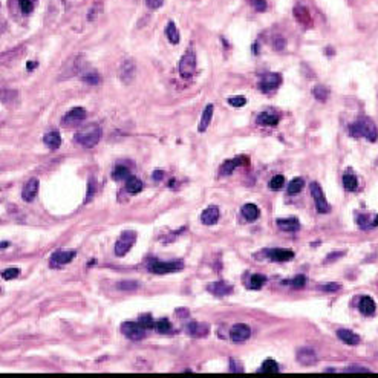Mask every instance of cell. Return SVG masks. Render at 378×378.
<instances>
[{"instance_id":"cell-19","label":"cell","mask_w":378,"mask_h":378,"mask_svg":"<svg viewBox=\"0 0 378 378\" xmlns=\"http://www.w3.org/2000/svg\"><path fill=\"white\" fill-rule=\"evenodd\" d=\"M201 221L205 225H215L219 221V208L215 207V205L205 208L202 211V215H201Z\"/></svg>"},{"instance_id":"cell-36","label":"cell","mask_w":378,"mask_h":378,"mask_svg":"<svg viewBox=\"0 0 378 378\" xmlns=\"http://www.w3.org/2000/svg\"><path fill=\"white\" fill-rule=\"evenodd\" d=\"M312 95H314L319 101H326L328 95H330V91H328L325 86H316L314 89H312Z\"/></svg>"},{"instance_id":"cell-31","label":"cell","mask_w":378,"mask_h":378,"mask_svg":"<svg viewBox=\"0 0 378 378\" xmlns=\"http://www.w3.org/2000/svg\"><path fill=\"white\" fill-rule=\"evenodd\" d=\"M303 187H305L303 178H295V179L291 181L289 186H288V193L289 194H297L300 190H303Z\"/></svg>"},{"instance_id":"cell-55","label":"cell","mask_w":378,"mask_h":378,"mask_svg":"<svg viewBox=\"0 0 378 378\" xmlns=\"http://www.w3.org/2000/svg\"><path fill=\"white\" fill-rule=\"evenodd\" d=\"M37 66V63L36 61H31V63H28V71H32V69H34Z\"/></svg>"},{"instance_id":"cell-48","label":"cell","mask_w":378,"mask_h":378,"mask_svg":"<svg viewBox=\"0 0 378 378\" xmlns=\"http://www.w3.org/2000/svg\"><path fill=\"white\" fill-rule=\"evenodd\" d=\"M83 80L86 81V83H91V85H96L98 81H100V77H98L96 74H89V75H85Z\"/></svg>"},{"instance_id":"cell-35","label":"cell","mask_w":378,"mask_h":378,"mask_svg":"<svg viewBox=\"0 0 378 378\" xmlns=\"http://www.w3.org/2000/svg\"><path fill=\"white\" fill-rule=\"evenodd\" d=\"M357 224L361 230H371V228H375L374 225V221H371L369 215H358L357 218Z\"/></svg>"},{"instance_id":"cell-52","label":"cell","mask_w":378,"mask_h":378,"mask_svg":"<svg viewBox=\"0 0 378 378\" xmlns=\"http://www.w3.org/2000/svg\"><path fill=\"white\" fill-rule=\"evenodd\" d=\"M129 286H138V284L137 282H121V284H118V288L120 289H130Z\"/></svg>"},{"instance_id":"cell-17","label":"cell","mask_w":378,"mask_h":378,"mask_svg":"<svg viewBox=\"0 0 378 378\" xmlns=\"http://www.w3.org/2000/svg\"><path fill=\"white\" fill-rule=\"evenodd\" d=\"M243 164H248V159L243 158V156H239V158H235V159H228L221 166V175H225V176L232 175L236 167L243 166Z\"/></svg>"},{"instance_id":"cell-40","label":"cell","mask_w":378,"mask_h":378,"mask_svg":"<svg viewBox=\"0 0 378 378\" xmlns=\"http://www.w3.org/2000/svg\"><path fill=\"white\" fill-rule=\"evenodd\" d=\"M138 323L144 328V330H149V328H153L155 326V322H153V317L150 314H144L140 317Z\"/></svg>"},{"instance_id":"cell-10","label":"cell","mask_w":378,"mask_h":378,"mask_svg":"<svg viewBox=\"0 0 378 378\" xmlns=\"http://www.w3.org/2000/svg\"><path fill=\"white\" fill-rule=\"evenodd\" d=\"M77 256L75 250H58L52 254L51 257V265L52 267H61V265H66L69 262Z\"/></svg>"},{"instance_id":"cell-20","label":"cell","mask_w":378,"mask_h":378,"mask_svg":"<svg viewBox=\"0 0 378 378\" xmlns=\"http://www.w3.org/2000/svg\"><path fill=\"white\" fill-rule=\"evenodd\" d=\"M375 302H374V299L372 297H369V295H365V297H361L360 299V303H358V309H360V312L363 316H368V317H371V316H374L375 314Z\"/></svg>"},{"instance_id":"cell-56","label":"cell","mask_w":378,"mask_h":378,"mask_svg":"<svg viewBox=\"0 0 378 378\" xmlns=\"http://www.w3.org/2000/svg\"><path fill=\"white\" fill-rule=\"evenodd\" d=\"M8 245H9L8 242H0V248H6Z\"/></svg>"},{"instance_id":"cell-25","label":"cell","mask_w":378,"mask_h":378,"mask_svg":"<svg viewBox=\"0 0 378 378\" xmlns=\"http://www.w3.org/2000/svg\"><path fill=\"white\" fill-rule=\"evenodd\" d=\"M213 110H215V106H213V104H207V107H205V109H204V112H202L201 123H199V126H198V130H199V132H205L207 127L210 126L211 118H213Z\"/></svg>"},{"instance_id":"cell-39","label":"cell","mask_w":378,"mask_h":378,"mask_svg":"<svg viewBox=\"0 0 378 378\" xmlns=\"http://www.w3.org/2000/svg\"><path fill=\"white\" fill-rule=\"evenodd\" d=\"M289 285L292 286V288H295V289H302V288H305V285H306V277L303 276V274H299V276H295L292 281L289 282Z\"/></svg>"},{"instance_id":"cell-24","label":"cell","mask_w":378,"mask_h":378,"mask_svg":"<svg viewBox=\"0 0 378 378\" xmlns=\"http://www.w3.org/2000/svg\"><path fill=\"white\" fill-rule=\"evenodd\" d=\"M242 215H243V218L248 221V222H254L256 219H259V216H260V210H259V207L257 205H254V204H245L243 207H242Z\"/></svg>"},{"instance_id":"cell-13","label":"cell","mask_w":378,"mask_h":378,"mask_svg":"<svg viewBox=\"0 0 378 378\" xmlns=\"http://www.w3.org/2000/svg\"><path fill=\"white\" fill-rule=\"evenodd\" d=\"M186 332L191 337H196V338H201V337H205L208 335L210 332V326L207 323H198V322H190L187 323L186 326Z\"/></svg>"},{"instance_id":"cell-4","label":"cell","mask_w":378,"mask_h":378,"mask_svg":"<svg viewBox=\"0 0 378 378\" xmlns=\"http://www.w3.org/2000/svg\"><path fill=\"white\" fill-rule=\"evenodd\" d=\"M196 71V54L193 51V47L187 49L186 54L183 55L179 61V74L183 78H191Z\"/></svg>"},{"instance_id":"cell-49","label":"cell","mask_w":378,"mask_h":378,"mask_svg":"<svg viewBox=\"0 0 378 378\" xmlns=\"http://www.w3.org/2000/svg\"><path fill=\"white\" fill-rule=\"evenodd\" d=\"M344 371L346 372H369L371 369H368L365 366H348Z\"/></svg>"},{"instance_id":"cell-47","label":"cell","mask_w":378,"mask_h":378,"mask_svg":"<svg viewBox=\"0 0 378 378\" xmlns=\"http://www.w3.org/2000/svg\"><path fill=\"white\" fill-rule=\"evenodd\" d=\"M145 3H147V6H149L150 9H158V8L162 6L164 0H145Z\"/></svg>"},{"instance_id":"cell-43","label":"cell","mask_w":378,"mask_h":378,"mask_svg":"<svg viewBox=\"0 0 378 378\" xmlns=\"http://www.w3.org/2000/svg\"><path fill=\"white\" fill-rule=\"evenodd\" d=\"M248 2L259 12H264L267 9V0H248Z\"/></svg>"},{"instance_id":"cell-6","label":"cell","mask_w":378,"mask_h":378,"mask_svg":"<svg viewBox=\"0 0 378 378\" xmlns=\"http://www.w3.org/2000/svg\"><path fill=\"white\" fill-rule=\"evenodd\" d=\"M137 240V233L132 232V230H127V232H123L120 239L117 240V243H115V254L117 256H124L130 248L134 246Z\"/></svg>"},{"instance_id":"cell-44","label":"cell","mask_w":378,"mask_h":378,"mask_svg":"<svg viewBox=\"0 0 378 378\" xmlns=\"http://www.w3.org/2000/svg\"><path fill=\"white\" fill-rule=\"evenodd\" d=\"M19 6L22 9L23 14H29L32 9H34V5H32V0H19Z\"/></svg>"},{"instance_id":"cell-27","label":"cell","mask_w":378,"mask_h":378,"mask_svg":"<svg viewBox=\"0 0 378 378\" xmlns=\"http://www.w3.org/2000/svg\"><path fill=\"white\" fill-rule=\"evenodd\" d=\"M294 17L297 19L299 23H302L305 26L311 25V15H309L308 9L303 8V6H295L294 8Z\"/></svg>"},{"instance_id":"cell-37","label":"cell","mask_w":378,"mask_h":378,"mask_svg":"<svg viewBox=\"0 0 378 378\" xmlns=\"http://www.w3.org/2000/svg\"><path fill=\"white\" fill-rule=\"evenodd\" d=\"M279 369H281V368H279V365L276 363L274 360H271V358L265 360L264 365L260 366V371H262V372H268V374H270V372H279Z\"/></svg>"},{"instance_id":"cell-30","label":"cell","mask_w":378,"mask_h":378,"mask_svg":"<svg viewBox=\"0 0 378 378\" xmlns=\"http://www.w3.org/2000/svg\"><path fill=\"white\" fill-rule=\"evenodd\" d=\"M166 36H167L170 43H173V45L179 43V31H178V28L173 22H169V25L166 28Z\"/></svg>"},{"instance_id":"cell-57","label":"cell","mask_w":378,"mask_h":378,"mask_svg":"<svg viewBox=\"0 0 378 378\" xmlns=\"http://www.w3.org/2000/svg\"><path fill=\"white\" fill-rule=\"evenodd\" d=\"M374 225H375V227H378V215H377V216H375V219H374Z\"/></svg>"},{"instance_id":"cell-54","label":"cell","mask_w":378,"mask_h":378,"mask_svg":"<svg viewBox=\"0 0 378 378\" xmlns=\"http://www.w3.org/2000/svg\"><path fill=\"white\" fill-rule=\"evenodd\" d=\"M164 176V172H161V170H156L155 173H153V178H155V181H161V178Z\"/></svg>"},{"instance_id":"cell-14","label":"cell","mask_w":378,"mask_h":378,"mask_svg":"<svg viewBox=\"0 0 378 378\" xmlns=\"http://www.w3.org/2000/svg\"><path fill=\"white\" fill-rule=\"evenodd\" d=\"M297 361L303 366H312L317 361V354L312 348H300L297 351Z\"/></svg>"},{"instance_id":"cell-3","label":"cell","mask_w":378,"mask_h":378,"mask_svg":"<svg viewBox=\"0 0 378 378\" xmlns=\"http://www.w3.org/2000/svg\"><path fill=\"white\" fill-rule=\"evenodd\" d=\"M184 268L183 260H169V262H164V260H158L153 259L150 260L149 264V270L155 274H167V273H175Z\"/></svg>"},{"instance_id":"cell-15","label":"cell","mask_w":378,"mask_h":378,"mask_svg":"<svg viewBox=\"0 0 378 378\" xmlns=\"http://www.w3.org/2000/svg\"><path fill=\"white\" fill-rule=\"evenodd\" d=\"M86 115L88 113H86V110L83 107H74L66 115H64L63 124H77V123H81L86 118Z\"/></svg>"},{"instance_id":"cell-32","label":"cell","mask_w":378,"mask_h":378,"mask_svg":"<svg viewBox=\"0 0 378 378\" xmlns=\"http://www.w3.org/2000/svg\"><path fill=\"white\" fill-rule=\"evenodd\" d=\"M155 328H156V331L159 334H169V332H172V323H170L169 319H159L158 322H155Z\"/></svg>"},{"instance_id":"cell-2","label":"cell","mask_w":378,"mask_h":378,"mask_svg":"<svg viewBox=\"0 0 378 378\" xmlns=\"http://www.w3.org/2000/svg\"><path fill=\"white\" fill-rule=\"evenodd\" d=\"M100 137H101L100 127H98L96 124H92V126L81 129L80 132L75 135V141L83 147H86V149H91V147H95L98 144Z\"/></svg>"},{"instance_id":"cell-12","label":"cell","mask_w":378,"mask_h":378,"mask_svg":"<svg viewBox=\"0 0 378 378\" xmlns=\"http://www.w3.org/2000/svg\"><path fill=\"white\" fill-rule=\"evenodd\" d=\"M265 254L268 259L274 262H288L294 257V251L289 248H271V250H265Z\"/></svg>"},{"instance_id":"cell-7","label":"cell","mask_w":378,"mask_h":378,"mask_svg":"<svg viewBox=\"0 0 378 378\" xmlns=\"http://www.w3.org/2000/svg\"><path fill=\"white\" fill-rule=\"evenodd\" d=\"M282 83V77L281 74H276V72H270V74H265L264 77L260 78V83H259V89L262 92H271V91H276L279 86H281Z\"/></svg>"},{"instance_id":"cell-21","label":"cell","mask_w":378,"mask_h":378,"mask_svg":"<svg viewBox=\"0 0 378 378\" xmlns=\"http://www.w3.org/2000/svg\"><path fill=\"white\" fill-rule=\"evenodd\" d=\"M276 224H277V227L281 228V230H284V232H289V233H292V232H299L300 230V222L295 219V218H288V219H277L276 221Z\"/></svg>"},{"instance_id":"cell-26","label":"cell","mask_w":378,"mask_h":378,"mask_svg":"<svg viewBox=\"0 0 378 378\" xmlns=\"http://www.w3.org/2000/svg\"><path fill=\"white\" fill-rule=\"evenodd\" d=\"M43 142L49 147V149H58L61 144V137L58 132H49L43 137Z\"/></svg>"},{"instance_id":"cell-28","label":"cell","mask_w":378,"mask_h":378,"mask_svg":"<svg viewBox=\"0 0 378 378\" xmlns=\"http://www.w3.org/2000/svg\"><path fill=\"white\" fill-rule=\"evenodd\" d=\"M126 190L132 194H137L142 190V183L137 178V176H129L127 183H126Z\"/></svg>"},{"instance_id":"cell-41","label":"cell","mask_w":378,"mask_h":378,"mask_svg":"<svg viewBox=\"0 0 378 378\" xmlns=\"http://www.w3.org/2000/svg\"><path fill=\"white\" fill-rule=\"evenodd\" d=\"M228 104H232L233 107H243V106L246 104V98L242 96V95L230 96V98H228Z\"/></svg>"},{"instance_id":"cell-11","label":"cell","mask_w":378,"mask_h":378,"mask_svg":"<svg viewBox=\"0 0 378 378\" xmlns=\"http://www.w3.org/2000/svg\"><path fill=\"white\" fill-rule=\"evenodd\" d=\"M135 72H137V66L132 60H124L123 64L120 66V78L123 83L129 85L132 83V80L135 78Z\"/></svg>"},{"instance_id":"cell-23","label":"cell","mask_w":378,"mask_h":378,"mask_svg":"<svg viewBox=\"0 0 378 378\" xmlns=\"http://www.w3.org/2000/svg\"><path fill=\"white\" fill-rule=\"evenodd\" d=\"M337 337H338L343 343L349 344V346H355V344L360 343V335L355 334V332H352V331H349V330H338V331H337Z\"/></svg>"},{"instance_id":"cell-53","label":"cell","mask_w":378,"mask_h":378,"mask_svg":"<svg viewBox=\"0 0 378 378\" xmlns=\"http://www.w3.org/2000/svg\"><path fill=\"white\" fill-rule=\"evenodd\" d=\"M230 369H232L233 372L243 371V368H242V366H237V365H236V360H230Z\"/></svg>"},{"instance_id":"cell-45","label":"cell","mask_w":378,"mask_h":378,"mask_svg":"<svg viewBox=\"0 0 378 378\" xmlns=\"http://www.w3.org/2000/svg\"><path fill=\"white\" fill-rule=\"evenodd\" d=\"M273 46H274V49H276V51H284V49H285V46H286V42H285V39H284V37L277 36V37L274 39V43H273Z\"/></svg>"},{"instance_id":"cell-18","label":"cell","mask_w":378,"mask_h":378,"mask_svg":"<svg viewBox=\"0 0 378 378\" xmlns=\"http://www.w3.org/2000/svg\"><path fill=\"white\" fill-rule=\"evenodd\" d=\"M207 289L211 292V294H215V295H218V297H224V295H228V294H232L233 292V286L232 285H228L227 282H213V284H210L208 286H207Z\"/></svg>"},{"instance_id":"cell-9","label":"cell","mask_w":378,"mask_h":378,"mask_svg":"<svg viewBox=\"0 0 378 378\" xmlns=\"http://www.w3.org/2000/svg\"><path fill=\"white\" fill-rule=\"evenodd\" d=\"M251 335V330L248 325L245 323H237L232 328V331H230V337H232V340L235 343H242V341H246L250 338Z\"/></svg>"},{"instance_id":"cell-38","label":"cell","mask_w":378,"mask_h":378,"mask_svg":"<svg viewBox=\"0 0 378 378\" xmlns=\"http://www.w3.org/2000/svg\"><path fill=\"white\" fill-rule=\"evenodd\" d=\"M285 184V178L282 175H276L270 181V189L271 190H281Z\"/></svg>"},{"instance_id":"cell-5","label":"cell","mask_w":378,"mask_h":378,"mask_svg":"<svg viewBox=\"0 0 378 378\" xmlns=\"http://www.w3.org/2000/svg\"><path fill=\"white\" fill-rule=\"evenodd\" d=\"M309 189H311L312 198H314L317 211L320 213V215H325V213H330V211H331V205H330V202L326 201V196H325V193H323L320 184H319V183H311Z\"/></svg>"},{"instance_id":"cell-22","label":"cell","mask_w":378,"mask_h":378,"mask_svg":"<svg viewBox=\"0 0 378 378\" xmlns=\"http://www.w3.org/2000/svg\"><path fill=\"white\" fill-rule=\"evenodd\" d=\"M279 120H281V117H279L277 113L274 112H262L257 115V124L260 126H277Z\"/></svg>"},{"instance_id":"cell-34","label":"cell","mask_w":378,"mask_h":378,"mask_svg":"<svg viewBox=\"0 0 378 378\" xmlns=\"http://www.w3.org/2000/svg\"><path fill=\"white\" fill-rule=\"evenodd\" d=\"M130 176V172H129V169L127 167H124V166H117L113 169V172H112V178H113V181H121V179H127Z\"/></svg>"},{"instance_id":"cell-50","label":"cell","mask_w":378,"mask_h":378,"mask_svg":"<svg viewBox=\"0 0 378 378\" xmlns=\"http://www.w3.org/2000/svg\"><path fill=\"white\" fill-rule=\"evenodd\" d=\"M341 256H344V251H335V253H332V254H330L326 259H325V264H328V262H331L332 260H335V259H338V257H341Z\"/></svg>"},{"instance_id":"cell-16","label":"cell","mask_w":378,"mask_h":378,"mask_svg":"<svg viewBox=\"0 0 378 378\" xmlns=\"http://www.w3.org/2000/svg\"><path fill=\"white\" fill-rule=\"evenodd\" d=\"M37 193H39V179L32 178V179L28 181L26 186L23 187L22 198H23V201L31 202V201H34V198L37 196Z\"/></svg>"},{"instance_id":"cell-46","label":"cell","mask_w":378,"mask_h":378,"mask_svg":"<svg viewBox=\"0 0 378 378\" xmlns=\"http://www.w3.org/2000/svg\"><path fill=\"white\" fill-rule=\"evenodd\" d=\"M341 288L340 284H325V285H320V289L322 291H326V292H335Z\"/></svg>"},{"instance_id":"cell-33","label":"cell","mask_w":378,"mask_h":378,"mask_svg":"<svg viewBox=\"0 0 378 378\" xmlns=\"http://www.w3.org/2000/svg\"><path fill=\"white\" fill-rule=\"evenodd\" d=\"M267 282V277L264 274H253L250 279V288L251 289H260L262 286L265 285Z\"/></svg>"},{"instance_id":"cell-29","label":"cell","mask_w":378,"mask_h":378,"mask_svg":"<svg viewBox=\"0 0 378 378\" xmlns=\"http://www.w3.org/2000/svg\"><path fill=\"white\" fill-rule=\"evenodd\" d=\"M343 186L344 189H346L348 191H355L357 187H358V179L355 175H351V173H346L343 176Z\"/></svg>"},{"instance_id":"cell-8","label":"cell","mask_w":378,"mask_h":378,"mask_svg":"<svg viewBox=\"0 0 378 378\" xmlns=\"http://www.w3.org/2000/svg\"><path fill=\"white\" fill-rule=\"evenodd\" d=\"M121 332L130 340H142L145 337V330L135 322H126L121 325Z\"/></svg>"},{"instance_id":"cell-1","label":"cell","mask_w":378,"mask_h":378,"mask_svg":"<svg viewBox=\"0 0 378 378\" xmlns=\"http://www.w3.org/2000/svg\"><path fill=\"white\" fill-rule=\"evenodd\" d=\"M349 135L354 138H366L374 142L378 138V129L372 120L361 117L349 126Z\"/></svg>"},{"instance_id":"cell-42","label":"cell","mask_w":378,"mask_h":378,"mask_svg":"<svg viewBox=\"0 0 378 378\" xmlns=\"http://www.w3.org/2000/svg\"><path fill=\"white\" fill-rule=\"evenodd\" d=\"M17 276H20L19 268H8L2 273V277L5 279V281H12V279H15Z\"/></svg>"},{"instance_id":"cell-51","label":"cell","mask_w":378,"mask_h":378,"mask_svg":"<svg viewBox=\"0 0 378 378\" xmlns=\"http://www.w3.org/2000/svg\"><path fill=\"white\" fill-rule=\"evenodd\" d=\"M94 191H95V179L92 178V179L89 181V190H88V196H86V202L89 201V198H92Z\"/></svg>"}]
</instances>
